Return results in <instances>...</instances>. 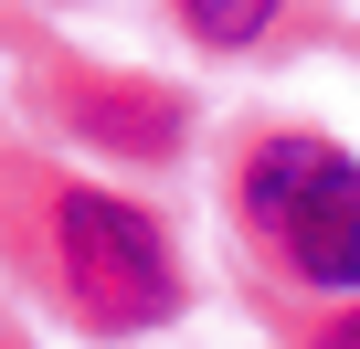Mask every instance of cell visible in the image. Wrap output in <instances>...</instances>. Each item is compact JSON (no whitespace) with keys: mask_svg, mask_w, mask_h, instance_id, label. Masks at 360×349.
<instances>
[{"mask_svg":"<svg viewBox=\"0 0 360 349\" xmlns=\"http://www.w3.org/2000/svg\"><path fill=\"white\" fill-rule=\"evenodd\" d=\"M244 212L307 286H360V169L328 138H265L244 169Z\"/></svg>","mask_w":360,"mask_h":349,"instance_id":"6da1fadb","label":"cell"},{"mask_svg":"<svg viewBox=\"0 0 360 349\" xmlns=\"http://www.w3.org/2000/svg\"><path fill=\"white\" fill-rule=\"evenodd\" d=\"M53 233H64L75 307H85L96 328H148V317H169L180 275H169V244H159L148 212H127V202H106V191H64Z\"/></svg>","mask_w":360,"mask_h":349,"instance_id":"7a4b0ae2","label":"cell"},{"mask_svg":"<svg viewBox=\"0 0 360 349\" xmlns=\"http://www.w3.org/2000/svg\"><path fill=\"white\" fill-rule=\"evenodd\" d=\"M180 22H191L202 43H255L276 22V0H180Z\"/></svg>","mask_w":360,"mask_h":349,"instance_id":"3957f363","label":"cell"},{"mask_svg":"<svg viewBox=\"0 0 360 349\" xmlns=\"http://www.w3.org/2000/svg\"><path fill=\"white\" fill-rule=\"evenodd\" d=\"M328 338H349V349H360V317H339V328H328Z\"/></svg>","mask_w":360,"mask_h":349,"instance_id":"277c9868","label":"cell"}]
</instances>
